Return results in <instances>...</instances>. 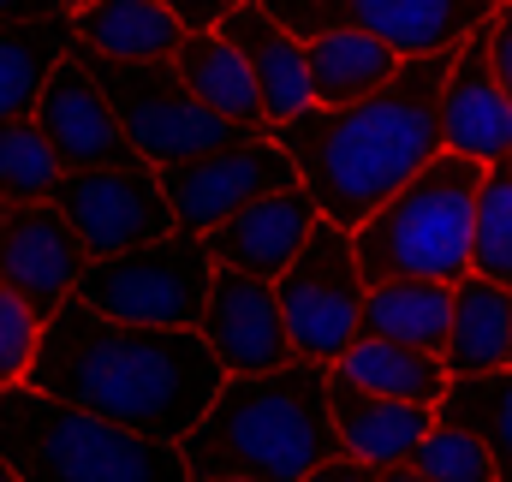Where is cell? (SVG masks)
<instances>
[{
  "instance_id": "cell-1",
  "label": "cell",
  "mask_w": 512,
  "mask_h": 482,
  "mask_svg": "<svg viewBox=\"0 0 512 482\" xmlns=\"http://www.w3.org/2000/svg\"><path fill=\"white\" fill-rule=\"evenodd\" d=\"M221 381V363L191 328H120L84 310L78 298H66L42 322L24 369L30 393L167 447H179L197 429Z\"/></svg>"
},
{
  "instance_id": "cell-2",
  "label": "cell",
  "mask_w": 512,
  "mask_h": 482,
  "mask_svg": "<svg viewBox=\"0 0 512 482\" xmlns=\"http://www.w3.org/2000/svg\"><path fill=\"white\" fill-rule=\"evenodd\" d=\"M447 54H411L376 96L346 102V108H304L268 131L286 149L304 197L316 203L328 227L352 233L429 155H441L435 102H441Z\"/></svg>"
},
{
  "instance_id": "cell-3",
  "label": "cell",
  "mask_w": 512,
  "mask_h": 482,
  "mask_svg": "<svg viewBox=\"0 0 512 482\" xmlns=\"http://www.w3.org/2000/svg\"><path fill=\"white\" fill-rule=\"evenodd\" d=\"M328 423V369L280 363L262 375H227L203 405L197 429L179 441L185 477H245V482H298L322 459H334Z\"/></svg>"
},
{
  "instance_id": "cell-4",
  "label": "cell",
  "mask_w": 512,
  "mask_h": 482,
  "mask_svg": "<svg viewBox=\"0 0 512 482\" xmlns=\"http://www.w3.org/2000/svg\"><path fill=\"white\" fill-rule=\"evenodd\" d=\"M483 167L465 155H429L387 203H376L346 239L364 286L376 280H435L453 286L471 274V197Z\"/></svg>"
},
{
  "instance_id": "cell-5",
  "label": "cell",
  "mask_w": 512,
  "mask_h": 482,
  "mask_svg": "<svg viewBox=\"0 0 512 482\" xmlns=\"http://www.w3.org/2000/svg\"><path fill=\"white\" fill-rule=\"evenodd\" d=\"M0 465L18 482H185L179 447L42 399L24 381L0 387Z\"/></svg>"
},
{
  "instance_id": "cell-6",
  "label": "cell",
  "mask_w": 512,
  "mask_h": 482,
  "mask_svg": "<svg viewBox=\"0 0 512 482\" xmlns=\"http://www.w3.org/2000/svg\"><path fill=\"white\" fill-rule=\"evenodd\" d=\"M209 250L197 233H167L155 244H137L120 256L84 262L72 298L120 328H197L209 298Z\"/></svg>"
},
{
  "instance_id": "cell-7",
  "label": "cell",
  "mask_w": 512,
  "mask_h": 482,
  "mask_svg": "<svg viewBox=\"0 0 512 482\" xmlns=\"http://www.w3.org/2000/svg\"><path fill=\"white\" fill-rule=\"evenodd\" d=\"M66 54L90 72V84L102 90V102H108L114 120H120V137L131 143V155H137L143 167H155V173H161V167H179V161H191V155L227 149V143L245 137L239 125L215 120L203 102H191L167 60L120 66V60H102V54H90V48H78V42H72Z\"/></svg>"
},
{
  "instance_id": "cell-8",
  "label": "cell",
  "mask_w": 512,
  "mask_h": 482,
  "mask_svg": "<svg viewBox=\"0 0 512 482\" xmlns=\"http://www.w3.org/2000/svg\"><path fill=\"white\" fill-rule=\"evenodd\" d=\"M268 286H274L280 328H286V346H292L298 363L328 369V363L358 340L364 274H358V256H352L346 227L316 221L310 239L298 244V256H292Z\"/></svg>"
},
{
  "instance_id": "cell-9",
  "label": "cell",
  "mask_w": 512,
  "mask_h": 482,
  "mask_svg": "<svg viewBox=\"0 0 512 482\" xmlns=\"http://www.w3.org/2000/svg\"><path fill=\"white\" fill-rule=\"evenodd\" d=\"M262 6L298 42L316 30H364V36L387 42L399 60H411V54L459 48L507 0H262Z\"/></svg>"
},
{
  "instance_id": "cell-10",
  "label": "cell",
  "mask_w": 512,
  "mask_h": 482,
  "mask_svg": "<svg viewBox=\"0 0 512 482\" xmlns=\"http://www.w3.org/2000/svg\"><path fill=\"white\" fill-rule=\"evenodd\" d=\"M48 203L60 209V221L72 227V239L84 244V256H120L137 244H155L173 233V209L167 191L155 179V167H84V173H60Z\"/></svg>"
},
{
  "instance_id": "cell-11",
  "label": "cell",
  "mask_w": 512,
  "mask_h": 482,
  "mask_svg": "<svg viewBox=\"0 0 512 482\" xmlns=\"http://www.w3.org/2000/svg\"><path fill=\"white\" fill-rule=\"evenodd\" d=\"M155 179L167 191L173 227L197 233V239L209 227H221L227 215H239L245 203H256V197L298 185V173H292V161H286V149L274 137H239L227 149H209V155H191L179 167H161Z\"/></svg>"
},
{
  "instance_id": "cell-12",
  "label": "cell",
  "mask_w": 512,
  "mask_h": 482,
  "mask_svg": "<svg viewBox=\"0 0 512 482\" xmlns=\"http://www.w3.org/2000/svg\"><path fill=\"white\" fill-rule=\"evenodd\" d=\"M435 120L447 155H465L477 167H495L512 155V84L489 60V18L447 54Z\"/></svg>"
},
{
  "instance_id": "cell-13",
  "label": "cell",
  "mask_w": 512,
  "mask_h": 482,
  "mask_svg": "<svg viewBox=\"0 0 512 482\" xmlns=\"http://www.w3.org/2000/svg\"><path fill=\"white\" fill-rule=\"evenodd\" d=\"M30 125L42 131L48 155L60 173H84V167H143L131 155V143L120 137V120L114 108L102 102V90L90 84V72L60 54L54 72L42 78L36 102H30Z\"/></svg>"
},
{
  "instance_id": "cell-14",
  "label": "cell",
  "mask_w": 512,
  "mask_h": 482,
  "mask_svg": "<svg viewBox=\"0 0 512 482\" xmlns=\"http://www.w3.org/2000/svg\"><path fill=\"white\" fill-rule=\"evenodd\" d=\"M84 262V244L72 239L54 203H0V286L24 298L36 322H48L72 298Z\"/></svg>"
},
{
  "instance_id": "cell-15",
  "label": "cell",
  "mask_w": 512,
  "mask_h": 482,
  "mask_svg": "<svg viewBox=\"0 0 512 482\" xmlns=\"http://www.w3.org/2000/svg\"><path fill=\"white\" fill-rule=\"evenodd\" d=\"M191 334L209 346V358L221 363V375H262V369L292 363L274 286L251 280V274H233V268L209 274V298H203V316H197Z\"/></svg>"
},
{
  "instance_id": "cell-16",
  "label": "cell",
  "mask_w": 512,
  "mask_h": 482,
  "mask_svg": "<svg viewBox=\"0 0 512 482\" xmlns=\"http://www.w3.org/2000/svg\"><path fill=\"white\" fill-rule=\"evenodd\" d=\"M316 203L304 197V185H286V191H268L245 203L239 215H227L221 227L203 233V250H209V268H233V274H251V280H274L298 244L310 239L316 227Z\"/></svg>"
},
{
  "instance_id": "cell-17",
  "label": "cell",
  "mask_w": 512,
  "mask_h": 482,
  "mask_svg": "<svg viewBox=\"0 0 512 482\" xmlns=\"http://www.w3.org/2000/svg\"><path fill=\"white\" fill-rule=\"evenodd\" d=\"M215 36L245 60L251 90H256V108H262L268 131L310 108V84H304V42H298L286 24H274L262 0H233V6L221 12Z\"/></svg>"
},
{
  "instance_id": "cell-18",
  "label": "cell",
  "mask_w": 512,
  "mask_h": 482,
  "mask_svg": "<svg viewBox=\"0 0 512 482\" xmlns=\"http://www.w3.org/2000/svg\"><path fill=\"white\" fill-rule=\"evenodd\" d=\"M328 423H334L340 459H358V465L382 471V465H405L411 459V447L429 435L435 411L429 405H399V399L358 393L346 381H328Z\"/></svg>"
},
{
  "instance_id": "cell-19",
  "label": "cell",
  "mask_w": 512,
  "mask_h": 482,
  "mask_svg": "<svg viewBox=\"0 0 512 482\" xmlns=\"http://www.w3.org/2000/svg\"><path fill=\"white\" fill-rule=\"evenodd\" d=\"M512 363V298L501 280L465 274L453 280L447 298V340H441V369L453 375H501Z\"/></svg>"
},
{
  "instance_id": "cell-20",
  "label": "cell",
  "mask_w": 512,
  "mask_h": 482,
  "mask_svg": "<svg viewBox=\"0 0 512 482\" xmlns=\"http://www.w3.org/2000/svg\"><path fill=\"white\" fill-rule=\"evenodd\" d=\"M72 24V42L102 54V60H120V66H149V60H173L185 24L155 6V0H84L66 12Z\"/></svg>"
},
{
  "instance_id": "cell-21",
  "label": "cell",
  "mask_w": 512,
  "mask_h": 482,
  "mask_svg": "<svg viewBox=\"0 0 512 482\" xmlns=\"http://www.w3.org/2000/svg\"><path fill=\"white\" fill-rule=\"evenodd\" d=\"M167 66H173V78L185 84V96L203 102L215 120L239 125L245 137H268V120H262L256 90H251V72H245V60H239L215 30H185Z\"/></svg>"
},
{
  "instance_id": "cell-22",
  "label": "cell",
  "mask_w": 512,
  "mask_h": 482,
  "mask_svg": "<svg viewBox=\"0 0 512 482\" xmlns=\"http://www.w3.org/2000/svg\"><path fill=\"white\" fill-rule=\"evenodd\" d=\"M399 72V54L364 36V30H316L304 36V84H310V108H346L376 96L387 78Z\"/></svg>"
},
{
  "instance_id": "cell-23",
  "label": "cell",
  "mask_w": 512,
  "mask_h": 482,
  "mask_svg": "<svg viewBox=\"0 0 512 482\" xmlns=\"http://www.w3.org/2000/svg\"><path fill=\"white\" fill-rule=\"evenodd\" d=\"M328 381H346L358 393H376V399H399V405H429L441 399L447 387V369L435 352H417V346H393V340H352L340 358L328 363Z\"/></svg>"
},
{
  "instance_id": "cell-24",
  "label": "cell",
  "mask_w": 512,
  "mask_h": 482,
  "mask_svg": "<svg viewBox=\"0 0 512 482\" xmlns=\"http://www.w3.org/2000/svg\"><path fill=\"white\" fill-rule=\"evenodd\" d=\"M447 298L453 286H435V280H376L364 286V304H358V340H393L441 358Z\"/></svg>"
},
{
  "instance_id": "cell-25",
  "label": "cell",
  "mask_w": 512,
  "mask_h": 482,
  "mask_svg": "<svg viewBox=\"0 0 512 482\" xmlns=\"http://www.w3.org/2000/svg\"><path fill=\"white\" fill-rule=\"evenodd\" d=\"M66 48H72V24H66V12H54V18H30V24L0 18V125L30 114L42 78L54 72V60H60Z\"/></svg>"
},
{
  "instance_id": "cell-26",
  "label": "cell",
  "mask_w": 512,
  "mask_h": 482,
  "mask_svg": "<svg viewBox=\"0 0 512 482\" xmlns=\"http://www.w3.org/2000/svg\"><path fill=\"white\" fill-rule=\"evenodd\" d=\"M435 423L489 447V459L512 477V375H453L435 399Z\"/></svg>"
},
{
  "instance_id": "cell-27",
  "label": "cell",
  "mask_w": 512,
  "mask_h": 482,
  "mask_svg": "<svg viewBox=\"0 0 512 482\" xmlns=\"http://www.w3.org/2000/svg\"><path fill=\"white\" fill-rule=\"evenodd\" d=\"M471 274L483 280H512V173L507 161L483 167L477 197H471Z\"/></svg>"
},
{
  "instance_id": "cell-28",
  "label": "cell",
  "mask_w": 512,
  "mask_h": 482,
  "mask_svg": "<svg viewBox=\"0 0 512 482\" xmlns=\"http://www.w3.org/2000/svg\"><path fill=\"white\" fill-rule=\"evenodd\" d=\"M60 167L42 143V131L24 120H6L0 125V203H48Z\"/></svg>"
},
{
  "instance_id": "cell-29",
  "label": "cell",
  "mask_w": 512,
  "mask_h": 482,
  "mask_svg": "<svg viewBox=\"0 0 512 482\" xmlns=\"http://www.w3.org/2000/svg\"><path fill=\"white\" fill-rule=\"evenodd\" d=\"M405 465L429 482H512V477H501V465L489 459L483 441H471V435H459L447 423H429V435L411 447Z\"/></svg>"
},
{
  "instance_id": "cell-30",
  "label": "cell",
  "mask_w": 512,
  "mask_h": 482,
  "mask_svg": "<svg viewBox=\"0 0 512 482\" xmlns=\"http://www.w3.org/2000/svg\"><path fill=\"white\" fill-rule=\"evenodd\" d=\"M36 334H42V322L30 316V304L0 286V387H18L24 381L30 352H36Z\"/></svg>"
},
{
  "instance_id": "cell-31",
  "label": "cell",
  "mask_w": 512,
  "mask_h": 482,
  "mask_svg": "<svg viewBox=\"0 0 512 482\" xmlns=\"http://www.w3.org/2000/svg\"><path fill=\"white\" fill-rule=\"evenodd\" d=\"M155 6H167L185 30H215V24H221V12H227L233 0H155Z\"/></svg>"
},
{
  "instance_id": "cell-32",
  "label": "cell",
  "mask_w": 512,
  "mask_h": 482,
  "mask_svg": "<svg viewBox=\"0 0 512 482\" xmlns=\"http://www.w3.org/2000/svg\"><path fill=\"white\" fill-rule=\"evenodd\" d=\"M298 482H376V471L358 465V459H340V453H334V459H322L310 477H298Z\"/></svg>"
},
{
  "instance_id": "cell-33",
  "label": "cell",
  "mask_w": 512,
  "mask_h": 482,
  "mask_svg": "<svg viewBox=\"0 0 512 482\" xmlns=\"http://www.w3.org/2000/svg\"><path fill=\"white\" fill-rule=\"evenodd\" d=\"M60 12V0H0V18H18V24H30V18H54Z\"/></svg>"
},
{
  "instance_id": "cell-34",
  "label": "cell",
  "mask_w": 512,
  "mask_h": 482,
  "mask_svg": "<svg viewBox=\"0 0 512 482\" xmlns=\"http://www.w3.org/2000/svg\"><path fill=\"white\" fill-rule=\"evenodd\" d=\"M376 482H429V477H417L411 465H382V471H376Z\"/></svg>"
},
{
  "instance_id": "cell-35",
  "label": "cell",
  "mask_w": 512,
  "mask_h": 482,
  "mask_svg": "<svg viewBox=\"0 0 512 482\" xmlns=\"http://www.w3.org/2000/svg\"><path fill=\"white\" fill-rule=\"evenodd\" d=\"M185 482H245V477H185Z\"/></svg>"
},
{
  "instance_id": "cell-36",
  "label": "cell",
  "mask_w": 512,
  "mask_h": 482,
  "mask_svg": "<svg viewBox=\"0 0 512 482\" xmlns=\"http://www.w3.org/2000/svg\"><path fill=\"white\" fill-rule=\"evenodd\" d=\"M72 6H84V0H60V12H72Z\"/></svg>"
},
{
  "instance_id": "cell-37",
  "label": "cell",
  "mask_w": 512,
  "mask_h": 482,
  "mask_svg": "<svg viewBox=\"0 0 512 482\" xmlns=\"http://www.w3.org/2000/svg\"><path fill=\"white\" fill-rule=\"evenodd\" d=\"M0 482H18V477H12V471H6V465H0Z\"/></svg>"
}]
</instances>
